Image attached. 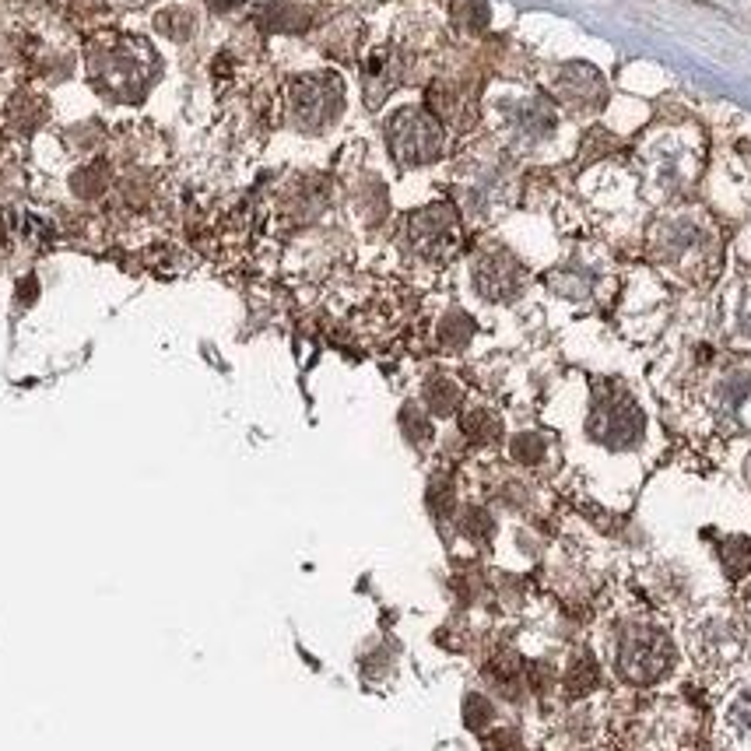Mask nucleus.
Masks as SVG:
<instances>
[{"instance_id": "1", "label": "nucleus", "mask_w": 751, "mask_h": 751, "mask_svg": "<svg viewBox=\"0 0 751 751\" xmlns=\"http://www.w3.org/2000/svg\"><path fill=\"white\" fill-rule=\"evenodd\" d=\"M439 130L429 116H422L418 109H404L394 123H390V148L397 151V158L404 162H429L439 155Z\"/></svg>"}, {"instance_id": "2", "label": "nucleus", "mask_w": 751, "mask_h": 751, "mask_svg": "<svg viewBox=\"0 0 751 751\" xmlns=\"http://www.w3.org/2000/svg\"><path fill=\"white\" fill-rule=\"evenodd\" d=\"M295 116H302L306 123L330 120L334 109H341V85L334 78H302L295 81Z\"/></svg>"}, {"instance_id": "3", "label": "nucleus", "mask_w": 751, "mask_h": 751, "mask_svg": "<svg viewBox=\"0 0 751 751\" xmlns=\"http://www.w3.org/2000/svg\"><path fill=\"white\" fill-rule=\"evenodd\" d=\"M394 60H390V53H376V57L369 60V67H365V85H369V102H380V92L387 95L390 88H394Z\"/></svg>"}, {"instance_id": "4", "label": "nucleus", "mask_w": 751, "mask_h": 751, "mask_svg": "<svg viewBox=\"0 0 751 751\" xmlns=\"http://www.w3.org/2000/svg\"><path fill=\"white\" fill-rule=\"evenodd\" d=\"M211 4H215V8H236L239 0H211Z\"/></svg>"}]
</instances>
